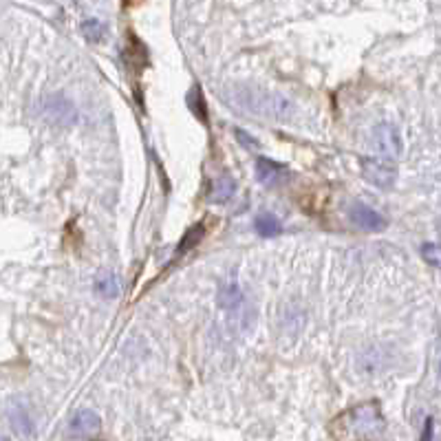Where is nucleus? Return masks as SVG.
I'll list each match as a JSON object with an SVG mask.
<instances>
[{
	"instance_id": "obj_1",
	"label": "nucleus",
	"mask_w": 441,
	"mask_h": 441,
	"mask_svg": "<svg viewBox=\"0 0 441 441\" xmlns=\"http://www.w3.org/2000/svg\"><path fill=\"white\" fill-rule=\"evenodd\" d=\"M384 430L386 421L377 402H364L348 408L331 423V433L338 441H379Z\"/></svg>"
},
{
	"instance_id": "obj_2",
	"label": "nucleus",
	"mask_w": 441,
	"mask_h": 441,
	"mask_svg": "<svg viewBox=\"0 0 441 441\" xmlns=\"http://www.w3.org/2000/svg\"><path fill=\"white\" fill-rule=\"evenodd\" d=\"M362 168V177L369 181L375 188H393L395 181H398V165L393 163V159H362L360 163Z\"/></svg>"
},
{
	"instance_id": "obj_3",
	"label": "nucleus",
	"mask_w": 441,
	"mask_h": 441,
	"mask_svg": "<svg viewBox=\"0 0 441 441\" xmlns=\"http://www.w3.org/2000/svg\"><path fill=\"white\" fill-rule=\"evenodd\" d=\"M373 144L384 159H398L404 153L402 135L393 124H377L373 130Z\"/></svg>"
},
{
	"instance_id": "obj_4",
	"label": "nucleus",
	"mask_w": 441,
	"mask_h": 441,
	"mask_svg": "<svg viewBox=\"0 0 441 441\" xmlns=\"http://www.w3.org/2000/svg\"><path fill=\"white\" fill-rule=\"evenodd\" d=\"M42 111L47 115L49 121H53L55 126H71L78 119V113H75V106L71 104V100L62 93H53L44 100Z\"/></svg>"
},
{
	"instance_id": "obj_5",
	"label": "nucleus",
	"mask_w": 441,
	"mask_h": 441,
	"mask_svg": "<svg viewBox=\"0 0 441 441\" xmlns=\"http://www.w3.org/2000/svg\"><path fill=\"white\" fill-rule=\"evenodd\" d=\"M348 219H351L353 225H358L364 232H384L388 221L379 215L377 210H373L371 205L362 203V201H353L348 205Z\"/></svg>"
},
{
	"instance_id": "obj_6",
	"label": "nucleus",
	"mask_w": 441,
	"mask_h": 441,
	"mask_svg": "<svg viewBox=\"0 0 441 441\" xmlns=\"http://www.w3.org/2000/svg\"><path fill=\"white\" fill-rule=\"evenodd\" d=\"M69 428L73 437H95L102 430V419L95 410L82 408L71 417Z\"/></svg>"
},
{
	"instance_id": "obj_7",
	"label": "nucleus",
	"mask_w": 441,
	"mask_h": 441,
	"mask_svg": "<svg viewBox=\"0 0 441 441\" xmlns=\"http://www.w3.org/2000/svg\"><path fill=\"white\" fill-rule=\"evenodd\" d=\"M287 165L285 163H278L273 159H267V157H261L256 161V179L261 181V184L265 186H276L280 184V181L287 177Z\"/></svg>"
},
{
	"instance_id": "obj_8",
	"label": "nucleus",
	"mask_w": 441,
	"mask_h": 441,
	"mask_svg": "<svg viewBox=\"0 0 441 441\" xmlns=\"http://www.w3.org/2000/svg\"><path fill=\"white\" fill-rule=\"evenodd\" d=\"M9 423L20 437H32L34 430H36V423H34L32 413H29V408L25 404H20V402H13L9 406Z\"/></svg>"
},
{
	"instance_id": "obj_9",
	"label": "nucleus",
	"mask_w": 441,
	"mask_h": 441,
	"mask_svg": "<svg viewBox=\"0 0 441 441\" xmlns=\"http://www.w3.org/2000/svg\"><path fill=\"white\" fill-rule=\"evenodd\" d=\"M234 192H236V181L230 175H223V177L212 181L210 192H208V201L210 203H225L232 199Z\"/></svg>"
},
{
	"instance_id": "obj_10",
	"label": "nucleus",
	"mask_w": 441,
	"mask_h": 441,
	"mask_svg": "<svg viewBox=\"0 0 441 441\" xmlns=\"http://www.w3.org/2000/svg\"><path fill=\"white\" fill-rule=\"evenodd\" d=\"M95 292L100 298H106V300H111V298H117L119 292H121V287H119V280L113 271H106L102 273V276L95 280Z\"/></svg>"
},
{
	"instance_id": "obj_11",
	"label": "nucleus",
	"mask_w": 441,
	"mask_h": 441,
	"mask_svg": "<svg viewBox=\"0 0 441 441\" xmlns=\"http://www.w3.org/2000/svg\"><path fill=\"white\" fill-rule=\"evenodd\" d=\"M217 300H219V305L223 309H234V307H238L240 302H243V292H240V289L234 283L232 285H223L219 289Z\"/></svg>"
},
{
	"instance_id": "obj_12",
	"label": "nucleus",
	"mask_w": 441,
	"mask_h": 441,
	"mask_svg": "<svg viewBox=\"0 0 441 441\" xmlns=\"http://www.w3.org/2000/svg\"><path fill=\"white\" fill-rule=\"evenodd\" d=\"M254 227H256V232L261 234V236H276V234H280V230H283L280 221H278L276 217H273V215H261V217H256Z\"/></svg>"
},
{
	"instance_id": "obj_13",
	"label": "nucleus",
	"mask_w": 441,
	"mask_h": 441,
	"mask_svg": "<svg viewBox=\"0 0 441 441\" xmlns=\"http://www.w3.org/2000/svg\"><path fill=\"white\" fill-rule=\"evenodd\" d=\"M421 256L430 267L441 269V247L439 245H435V243H426V245L421 247Z\"/></svg>"
},
{
	"instance_id": "obj_14",
	"label": "nucleus",
	"mask_w": 441,
	"mask_h": 441,
	"mask_svg": "<svg viewBox=\"0 0 441 441\" xmlns=\"http://www.w3.org/2000/svg\"><path fill=\"white\" fill-rule=\"evenodd\" d=\"M82 32H84V36L90 40V42H97L102 36H104V25L100 22V20H86L84 25H82Z\"/></svg>"
},
{
	"instance_id": "obj_15",
	"label": "nucleus",
	"mask_w": 441,
	"mask_h": 441,
	"mask_svg": "<svg viewBox=\"0 0 441 441\" xmlns=\"http://www.w3.org/2000/svg\"><path fill=\"white\" fill-rule=\"evenodd\" d=\"M190 106H192V113H196V117H199L201 121H205V104H203V97H201V90L199 88L192 90Z\"/></svg>"
},
{
	"instance_id": "obj_16",
	"label": "nucleus",
	"mask_w": 441,
	"mask_h": 441,
	"mask_svg": "<svg viewBox=\"0 0 441 441\" xmlns=\"http://www.w3.org/2000/svg\"><path fill=\"white\" fill-rule=\"evenodd\" d=\"M234 135H236V140H238L243 146H245V148H258V142L254 140V137H252V135H247V133H243L240 128H236V130H234Z\"/></svg>"
},
{
	"instance_id": "obj_17",
	"label": "nucleus",
	"mask_w": 441,
	"mask_h": 441,
	"mask_svg": "<svg viewBox=\"0 0 441 441\" xmlns=\"http://www.w3.org/2000/svg\"><path fill=\"white\" fill-rule=\"evenodd\" d=\"M433 435H435V421H433V417H428L423 423V433H421L419 441H433Z\"/></svg>"
},
{
	"instance_id": "obj_18",
	"label": "nucleus",
	"mask_w": 441,
	"mask_h": 441,
	"mask_svg": "<svg viewBox=\"0 0 441 441\" xmlns=\"http://www.w3.org/2000/svg\"><path fill=\"white\" fill-rule=\"evenodd\" d=\"M3 441H9V439H7V437H3Z\"/></svg>"
}]
</instances>
